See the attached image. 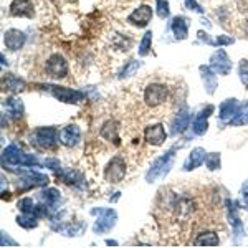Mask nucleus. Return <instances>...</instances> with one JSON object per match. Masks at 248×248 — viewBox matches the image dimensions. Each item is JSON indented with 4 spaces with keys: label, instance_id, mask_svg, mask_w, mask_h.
<instances>
[{
    "label": "nucleus",
    "instance_id": "f257e3e1",
    "mask_svg": "<svg viewBox=\"0 0 248 248\" xmlns=\"http://www.w3.org/2000/svg\"><path fill=\"white\" fill-rule=\"evenodd\" d=\"M3 164H9V166H22V167H40V161L35 157L33 154H27L20 149L15 144H10L9 147L3 149L2 154Z\"/></svg>",
    "mask_w": 248,
    "mask_h": 248
},
{
    "label": "nucleus",
    "instance_id": "f03ea898",
    "mask_svg": "<svg viewBox=\"0 0 248 248\" xmlns=\"http://www.w3.org/2000/svg\"><path fill=\"white\" fill-rule=\"evenodd\" d=\"M60 141V133L57 127L48 126V127H38L35 129L33 136H31V144L38 147V149H55Z\"/></svg>",
    "mask_w": 248,
    "mask_h": 248
},
{
    "label": "nucleus",
    "instance_id": "7ed1b4c3",
    "mask_svg": "<svg viewBox=\"0 0 248 248\" xmlns=\"http://www.w3.org/2000/svg\"><path fill=\"white\" fill-rule=\"evenodd\" d=\"M172 164H174V151L170 149L153 162L151 169L147 170V174H146V181L149 184H153V182L157 181L159 177H164V175L170 170Z\"/></svg>",
    "mask_w": 248,
    "mask_h": 248
},
{
    "label": "nucleus",
    "instance_id": "20e7f679",
    "mask_svg": "<svg viewBox=\"0 0 248 248\" xmlns=\"http://www.w3.org/2000/svg\"><path fill=\"white\" fill-rule=\"evenodd\" d=\"M91 214L98 215V220L93 225V232L96 235L109 232L116 225V220H118V214H116L114 209H93Z\"/></svg>",
    "mask_w": 248,
    "mask_h": 248
},
{
    "label": "nucleus",
    "instance_id": "39448f33",
    "mask_svg": "<svg viewBox=\"0 0 248 248\" xmlns=\"http://www.w3.org/2000/svg\"><path fill=\"white\" fill-rule=\"evenodd\" d=\"M167 96H169V90H167L166 85H161V83H153L146 88L144 91V101H146L147 106L155 108L161 106L162 103H166Z\"/></svg>",
    "mask_w": 248,
    "mask_h": 248
},
{
    "label": "nucleus",
    "instance_id": "423d86ee",
    "mask_svg": "<svg viewBox=\"0 0 248 248\" xmlns=\"http://www.w3.org/2000/svg\"><path fill=\"white\" fill-rule=\"evenodd\" d=\"M48 91L62 103H68V105H77V103L83 101L85 98V93L78 90H71V88L66 86H55V85H46Z\"/></svg>",
    "mask_w": 248,
    "mask_h": 248
},
{
    "label": "nucleus",
    "instance_id": "0eeeda50",
    "mask_svg": "<svg viewBox=\"0 0 248 248\" xmlns=\"http://www.w3.org/2000/svg\"><path fill=\"white\" fill-rule=\"evenodd\" d=\"M124 175H126V162L123 161V157L116 155V157H113L108 162L105 169V179L108 182L116 184V182H121Z\"/></svg>",
    "mask_w": 248,
    "mask_h": 248
},
{
    "label": "nucleus",
    "instance_id": "6e6552de",
    "mask_svg": "<svg viewBox=\"0 0 248 248\" xmlns=\"http://www.w3.org/2000/svg\"><path fill=\"white\" fill-rule=\"evenodd\" d=\"M46 73L48 77L60 79V78H65L68 75V63L66 60L62 57L60 53H55L48 58L46 62Z\"/></svg>",
    "mask_w": 248,
    "mask_h": 248
},
{
    "label": "nucleus",
    "instance_id": "1a4fd4ad",
    "mask_svg": "<svg viewBox=\"0 0 248 248\" xmlns=\"http://www.w3.org/2000/svg\"><path fill=\"white\" fill-rule=\"evenodd\" d=\"M210 68L215 71L217 75H229L232 70V62L227 55L225 50H217L214 55L210 57Z\"/></svg>",
    "mask_w": 248,
    "mask_h": 248
},
{
    "label": "nucleus",
    "instance_id": "9d476101",
    "mask_svg": "<svg viewBox=\"0 0 248 248\" xmlns=\"http://www.w3.org/2000/svg\"><path fill=\"white\" fill-rule=\"evenodd\" d=\"M50 179L45 174L38 172H25L22 179L18 181V189H31V187H45L48 186Z\"/></svg>",
    "mask_w": 248,
    "mask_h": 248
},
{
    "label": "nucleus",
    "instance_id": "9b49d317",
    "mask_svg": "<svg viewBox=\"0 0 248 248\" xmlns=\"http://www.w3.org/2000/svg\"><path fill=\"white\" fill-rule=\"evenodd\" d=\"M81 139V131L77 124H68L60 131V142L66 147H75Z\"/></svg>",
    "mask_w": 248,
    "mask_h": 248
},
{
    "label": "nucleus",
    "instance_id": "f8f14e48",
    "mask_svg": "<svg viewBox=\"0 0 248 248\" xmlns=\"http://www.w3.org/2000/svg\"><path fill=\"white\" fill-rule=\"evenodd\" d=\"M166 129L162 124H151L144 129V139L153 146H162L166 142Z\"/></svg>",
    "mask_w": 248,
    "mask_h": 248
},
{
    "label": "nucleus",
    "instance_id": "ddd939ff",
    "mask_svg": "<svg viewBox=\"0 0 248 248\" xmlns=\"http://www.w3.org/2000/svg\"><path fill=\"white\" fill-rule=\"evenodd\" d=\"M151 18H153V9H151L149 5H139L138 9L127 17V22L139 27V29H142V27H146L147 23L151 22Z\"/></svg>",
    "mask_w": 248,
    "mask_h": 248
},
{
    "label": "nucleus",
    "instance_id": "4468645a",
    "mask_svg": "<svg viewBox=\"0 0 248 248\" xmlns=\"http://www.w3.org/2000/svg\"><path fill=\"white\" fill-rule=\"evenodd\" d=\"M25 40H27V35L23 33L22 30H17V29L7 30L5 35H3V43H5V46L12 51L20 50V48L25 45Z\"/></svg>",
    "mask_w": 248,
    "mask_h": 248
},
{
    "label": "nucleus",
    "instance_id": "2eb2a0df",
    "mask_svg": "<svg viewBox=\"0 0 248 248\" xmlns=\"http://www.w3.org/2000/svg\"><path fill=\"white\" fill-rule=\"evenodd\" d=\"M212 113H214V106L209 105V106L203 108L197 116H195L194 124H192V131H194V134L203 136L207 133V129H209V123H207V119H209V116Z\"/></svg>",
    "mask_w": 248,
    "mask_h": 248
},
{
    "label": "nucleus",
    "instance_id": "dca6fc26",
    "mask_svg": "<svg viewBox=\"0 0 248 248\" xmlns=\"http://www.w3.org/2000/svg\"><path fill=\"white\" fill-rule=\"evenodd\" d=\"M205 157H207V153L203 147H194V149L190 151L189 157L184 162V170L190 172V170L197 169V167H201L202 164L205 162Z\"/></svg>",
    "mask_w": 248,
    "mask_h": 248
},
{
    "label": "nucleus",
    "instance_id": "f3484780",
    "mask_svg": "<svg viewBox=\"0 0 248 248\" xmlns=\"http://www.w3.org/2000/svg\"><path fill=\"white\" fill-rule=\"evenodd\" d=\"M227 210H229V222L235 230V238H240L243 235V225L238 218V202L237 201H227Z\"/></svg>",
    "mask_w": 248,
    "mask_h": 248
},
{
    "label": "nucleus",
    "instance_id": "a211bd4d",
    "mask_svg": "<svg viewBox=\"0 0 248 248\" xmlns=\"http://www.w3.org/2000/svg\"><path fill=\"white\" fill-rule=\"evenodd\" d=\"M17 207L22 214H31L38 218L45 217L46 215V207L45 205H37V203L33 202V199H30V197H25V199H22V201H18Z\"/></svg>",
    "mask_w": 248,
    "mask_h": 248
},
{
    "label": "nucleus",
    "instance_id": "6ab92c4d",
    "mask_svg": "<svg viewBox=\"0 0 248 248\" xmlns=\"http://www.w3.org/2000/svg\"><path fill=\"white\" fill-rule=\"evenodd\" d=\"M238 101L235 98H230V99H225L222 101L220 105V109H218V119L222 123H230L233 119V116L237 114L238 111Z\"/></svg>",
    "mask_w": 248,
    "mask_h": 248
},
{
    "label": "nucleus",
    "instance_id": "aec40b11",
    "mask_svg": "<svg viewBox=\"0 0 248 248\" xmlns=\"http://www.w3.org/2000/svg\"><path fill=\"white\" fill-rule=\"evenodd\" d=\"M10 14L15 17H29L31 18L35 14L33 10V3L30 0H14L10 3Z\"/></svg>",
    "mask_w": 248,
    "mask_h": 248
},
{
    "label": "nucleus",
    "instance_id": "412c9836",
    "mask_svg": "<svg viewBox=\"0 0 248 248\" xmlns=\"http://www.w3.org/2000/svg\"><path fill=\"white\" fill-rule=\"evenodd\" d=\"M201 78L203 81V88H205L207 94H214L215 93V88H217L218 81H217V73H215L214 70H212L210 66H205L202 65L201 68Z\"/></svg>",
    "mask_w": 248,
    "mask_h": 248
},
{
    "label": "nucleus",
    "instance_id": "4be33fe9",
    "mask_svg": "<svg viewBox=\"0 0 248 248\" xmlns=\"http://www.w3.org/2000/svg\"><path fill=\"white\" fill-rule=\"evenodd\" d=\"M189 124H190V114H189V111H187L186 108H184L181 113H177V116L174 118V121H172L170 133L174 134V136L182 134L184 131H186L187 127H189Z\"/></svg>",
    "mask_w": 248,
    "mask_h": 248
},
{
    "label": "nucleus",
    "instance_id": "5701e85b",
    "mask_svg": "<svg viewBox=\"0 0 248 248\" xmlns=\"http://www.w3.org/2000/svg\"><path fill=\"white\" fill-rule=\"evenodd\" d=\"M172 33H174L175 40H186L187 35H189V23L184 17H175L172 20Z\"/></svg>",
    "mask_w": 248,
    "mask_h": 248
},
{
    "label": "nucleus",
    "instance_id": "b1692460",
    "mask_svg": "<svg viewBox=\"0 0 248 248\" xmlns=\"http://www.w3.org/2000/svg\"><path fill=\"white\" fill-rule=\"evenodd\" d=\"M3 106L7 108V113H9L12 118H22L23 114V101L20 98H15V96H10L3 101Z\"/></svg>",
    "mask_w": 248,
    "mask_h": 248
},
{
    "label": "nucleus",
    "instance_id": "393cba45",
    "mask_svg": "<svg viewBox=\"0 0 248 248\" xmlns=\"http://www.w3.org/2000/svg\"><path fill=\"white\" fill-rule=\"evenodd\" d=\"M220 238L215 232H202L195 238V247H217Z\"/></svg>",
    "mask_w": 248,
    "mask_h": 248
},
{
    "label": "nucleus",
    "instance_id": "a878e982",
    "mask_svg": "<svg viewBox=\"0 0 248 248\" xmlns=\"http://www.w3.org/2000/svg\"><path fill=\"white\" fill-rule=\"evenodd\" d=\"M101 136L109 142L119 144V136H118V124L114 121H106L101 127Z\"/></svg>",
    "mask_w": 248,
    "mask_h": 248
},
{
    "label": "nucleus",
    "instance_id": "bb28decb",
    "mask_svg": "<svg viewBox=\"0 0 248 248\" xmlns=\"http://www.w3.org/2000/svg\"><path fill=\"white\" fill-rule=\"evenodd\" d=\"M230 124L232 126H245V124H248V99L238 106L237 114L233 116Z\"/></svg>",
    "mask_w": 248,
    "mask_h": 248
},
{
    "label": "nucleus",
    "instance_id": "cd10ccee",
    "mask_svg": "<svg viewBox=\"0 0 248 248\" xmlns=\"http://www.w3.org/2000/svg\"><path fill=\"white\" fill-rule=\"evenodd\" d=\"M17 223L22 229L31 230L38 225V217H35V215H31V214H22L17 217Z\"/></svg>",
    "mask_w": 248,
    "mask_h": 248
},
{
    "label": "nucleus",
    "instance_id": "c85d7f7f",
    "mask_svg": "<svg viewBox=\"0 0 248 248\" xmlns=\"http://www.w3.org/2000/svg\"><path fill=\"white\" fill-rule=\"evenodd\" d=\"M141 68V62H136V60H131V62H127L126 65L123 66V70L119 71V79H124V78H129L136 75V71Z\"/></svg>",
    "mask_w": 248,
    "mask_h": 248
},
{
    "label": "nucleus",
    "instance_id": "c756f323",
    "mask_svg": "<svg viewBox=\"0 0 248 248\" xmlns=\"http://www.w3.org/2000/svg\"><path fill=\"white\" fill-rule=\"evenodd\" d=\"M5 86L12 93H17V91H22L23 88H25V81H23L22 78L15 77V75H10V77H7L5 79Z\"/></svg>",
    "mask_w": 248,
    "mask_h": 248
},
{
    "label": "nucleus",
    "instance_id": "7c9ffc66",
    "mask_svg": "<svg viewBox=\"0 0 248 248\" xmlns=\"http://www.w3.org/2000/svg\"><path fill=\"white\" fill-rule=\"evenodd\" d=\"M60 197H62V195H60V190L58 189H53V187H51V189H46V190L42 192V199L46 202V205H50V207L57 205L58 201H60Z\"/></svg>",
    "mask_w": 248,
    "mask_h": 248
},
{
    "label": "nucleus",
    "instance_id": "2f4dec72",
    "mask_svg": "<svg viewBox=\"0 0 248 248\" xmlns=\"http://www.w3.org/2000/svg\"><path fill=\"white\" fill-rule=\"evenodd\" d=\"M151 45H153V31H146L141 40V43H139V48H138L139 55H141V57H146V55L151 51Z\"/></svg>",
    "mask_w": 248,
    "mask_h": 248
},
{
    "label": "nucleus",
    "instance_id": "473e14b6",
    "mask_svg": "<svg viewBox=\"0 0 248 248\" xmlns=\"http://www.w3.org/2000/svg\"><path fill=\"white\" fill-rule=\"evenodd\" d=\"M220 164H222V161H220V154L218 153L207 154L205 166H207V169H209V170H217V169H220Z\"/></svg>",
    "mask_w": 248,
    "mask_h": 248
},
{
    "label": "nucleus",
    "instance_id": "72a5a7b5",
    "mask_svg": "<svg viewBox=\"0 0 248 248\" xmlns=\"http://www.w3.org/2000/svg\"><path fill=\"white\" fill-rule=\"evenodd\" d=\"M155 12L161 18H167L170 14V9H169V2L167 0H155Z\"/></svg>",
    "mask_w": 248,
    "mask_h": 248
},
{
    "label": "nucleus",
    "instance_id": "f704fd0d",
    "mask_svg": "<svg viewBox=\"0 0 248 248\" xmlns=\"http://www.w3.org/2000/svg\"><path fill=\"white\" fill-rule=\"evenodd\" d=\"M238 75H240V81H242L243 85L248 88V62H247V60H243V62L240 63Z\"/></svg>",
    "mask_w": 248,
    "mask_h": 248
},
{
    "label": "nucleus",
    "instance_id": "c9c22d12",
    "mask_svg": "<svg viewBox=\"0 0 248 248\" xmlns=\"http://www.w3.org/2000/svg\"><path fill=\"white\" fill-rule=\"evenodd\" d=\"M240 195H242V205L248 210V181L242 184V189H240Z\"/></svg>",
    "mask_w": 248,
    "mask_h": 248
},
{
    "label": "nucleus",
    "instance_id": "e433bc0d",
    "mask_svg": "<svg viewBox=\"0 0 248 248\" xmlns=\"http://www.w3.org/2000/svg\"><path fill=\"white\" fill-rule=\"evenodd\" d=\"M232 43H233V38L225 37V35H220V37H217V40L214 42V45L223 46V45H232Z\"/></svg>",
    "mask_w": 248,
    "mask_h": 248
},
{
    "label": "nucleus",
    "instance_id": "4c0bfd02",
    "mask_svg": "<svg viewBox=\"0 0 248 248\" xmlns=\"http://www.w3.org/2000/svg\"><path fill=\"white\" fill-rule=\"evenodd\" d=\"M0 238H2V242H0V245L5 247V245H12V247H17L18 243L15 242V240H12L9 235L5 233V232H2V235H0Z\"/></svg>",
    "mask_w": 248,
    "mask_h": 248
},
{
    "label": "nucleus",
    "instance_id": "58836bf2",
    "mask_svg": "<svg viewBox=\"0 0 248 248\" xmlns=\"http://www.w3.org/2000/svg\"><path fill=\"white\" fill-rule=\"evenodd\" d=\"M45 166L46 167H50V169H53V170H62V164H60V161H58V159H46V161H45Z\"/></svg>",
    "mask_w": 248,
    "mask_h": 248
},
{
    "label": "nucleus",
    "instance_id": "ea45409f",
    "mask_svg": "<svg viewBox=\"0 0 248 248\" xmlns=\"http://www.w3.org/2000/svg\"><path fill=\"white\" fill-rule=\"evenodd\" d=\"M186 5H187V9L189 10H194V12H197V14H202V7L199 5L195 0H186Z\"/></svg>",
    "mask_w": 248,
    "mask_h": 248
},
{
    "label": "nucleus",
    "instance_id": "a19ab883",
    "mask_svg": "<svg viewBox=\"0 0 248 248\" xmlns=\"http://www.w3.org/2000/svg\"><path fill=\"white\" fill-rule=\"evenodd\" d=\"M108 245H113V247H116V245H118V242H113V240H108Z\"/></svg>",
    "mask_w": 248,
    "mask_h": 248
}]
</instances>
